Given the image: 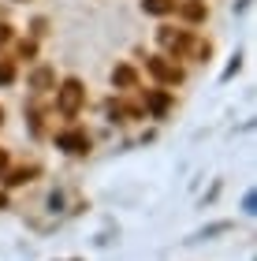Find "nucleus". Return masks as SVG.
Returning a JSON list of instances; mask_svg holds the SVG:
<instances>
[{
	"label": "nucleus",
	"mask_w": 257,
	"mask_h": 261,
	"mask_svg": "<svg viewBox=\"0 0 257 261\" xmlns=\"http://www.w3.org/2000/svg\"><path fill=\"white\" fill-rule=\"evenodd\" d=\"M142 8L149 15H172L175 11V0H142Z\"/></svg>",
	"instance_id": "1a4fd4ad"
},
{
	"label": "nucleus",
	"mask_w": 257,
	"mask_h": 261,
	"mask_svg": "<svg viewBox=\"0 0 257 261\" xmlns=\"http://www.w3.org/2000/svg\"><path fill=\"white\" fill-rule=\"evenodd\" d=\"M179 8V15L186 19V22H202L205 15H209V8L202 4V0H186V4H175Z\"/></svg>",
	"instance_id": "39448f33"
},
{
	"label": "nucleus",
	"mask_w": 257,
	"mask_h": 261,
	"mask_svg": "<svg viewBox=\"0 0 257 261\" xmlns=\"http://www.w3.org/2000/svg\"><path fill=\"white\" fill-rule=\"evenodd\" d=\"M19 56H34V41H22L19 45Z\"/></svg>",
	"instance_id": "ddd939ff"
},
{
	"label": "nucleus",
	"mask_w": 257,
	"mask_h": 261,
	"mask_svg": "<svg viewBox=\"0 0 257 261\" xmlns=\"http://www.w3.org/2000/svg\"><path fill=\"white\" fill-rule=\"evenodd\" d=\"M0 123H4V109H0Z\"/></svg>",
	"instance_id": "dca6fc26"
},
{
	"label": "nucleus",
	"mask_w": 257,
	"mask_h": 261,
	"mask_svg": "<svg viewBox=\"0 0 257 261\" xmlns=\"http://www.w3.org/2000/svg\"><path fill=\"white\" fill-rule=\"evenodd\" d=\"M224 231H231V220H216V224H209V228H202L194 235L190 243H202V239H213V235H224Z\"/></svg>",
	"instance_id": "6e6552de"
},
{
	"label": "nucleus",
	"mask_w": 257,
	"mask_h": 261,
	"mask_svg": "<svg viewBox=\"0 0 257 261\" xmlns=\"http://www.w3.org/2000/svg\"><path fill=\"white\" fill-rule=\"evenodd\" d=\"M11 41V27H0V45H8Z\"/></svg>",
	"instance_id": "4468645a"
},
{
	"label": "nucleus",
	"mask_w": 257,
	"mask_h": 261,
	"mask_svg": "<svg viewBox=\"0 0 257 261\" xmlns=\"http://www.w3.org/2000/svg\"><path fill=\"white\" fill-rule=\"evenodd\" d=\"M112 82L131 90V86H134V71H131V67H116V71H112Z\"/></svg>",
	"instance_id": "9d476101"
},
{
	"label": "nucleus",
	"mask_w": 257,
	"mask_h": 261,
	"mask_svg": "<svg viewBox=\"0 0 257 261\" xmlns=\"http://www.w3.org/2000/svg\"><path fill=\"white\" fill-rule=\"evenodd\" d=\"M8 168V149H0V172Z\"/></svg>",
	"instance_id": "2eb2a0df"
},
{
	"label": "nucleus",
	"mask_w": 257,
	"mask_h": 261,
	"mask_svg": "<svg viewBox=\"0 0 257 261\" xmlns=\"http://www.w3.org/2000/svg\"><path fill=\"white\" fill-rule=\"evenodd\" d=\"M146 67H149V75H153L157 82H168V86H175V82L183 79V71L175 64H168V56H149Z\"/></svg>",
	"instance_id": "7ed1b4c3"
},
{
	"label": "nucleus",
	"mask_w": 257,
	"mask_h": 261,
	"mask_svg": "<svg viewBox=\"0 0 257 261\" xmlns=\"http://www.w3.org/2000/svg\"><path fill=\"white\" fill-rule=\"evenodd\" d=\"M34 175H38V164H26V168H11L4 183H8V187H22V183H30Z\"/></svg>",
	"instance_id": "0eeeda50"
},
{
	"label": "nucleus",
	"mask_w": 257,
	"mask_h": 261,
	"mask_svg": "<svg viewBox=\"0 0 257 261\" xmlns=\"http://www.w3.org/2000/svg\"><path fill=\"white\" fill-rule=\"evenodd\" d=\"M56 146L67 149V153H75V157H82V153H90V135H86L82 127L60 130V135H56Z\"/></svg>",
	"instance_id": "f03ea898"
},
{
	"label": "nucleus",
	"mask_w": 257,
	"mask_h": 261,
	"mask_svg": "<svg viewBox=\"0 0 257 261\" xmlns=\"http://www.w3.org/2000/svg\"><path fill=\"white\" fill-rule=\"evenodd\" d=\"M149 109H153V112H164V109H168V93H153V97H149Z\"/></svg>",
	"instance_id": "9b49d317"
},
{
	"label": "nucleus",
	"mask_w": 257,
	"mask_h": 261,
	"mask_svg": "<svg viewBox=\"0 0 257 261\" xmlns=\"http://www.w3.org/2000/svg\"><path fill=\"white\" fill-rule=\"evenodd\" d=\"M15 79V64L11 60H0V82H11Z\"/></svg>",
	"instance_id": "f8f14e48"
},
{
	"label": "nucleus",
	"mask_w": 257,
	"mask_h": 261,
	"mask_svg": "<svg viewBox=\"0 0 257 261\" xmlns=\"http://www.w3.org/2000/svg\"><path fill=\"white\" fill-rule=\"evenodd\" d=\"M157 38H160V45H164L168 53H175V56H183L186 49H190V41H194L190 30H172V27H160Z\"/></svg>",
	"instance_id": "20e7f679"
},
{
	"label": "nucleus",
	"mask_w": 257,
	"mask_h": 261,
	"mask_svg": "<svg viewBox=\"0 0 257 261\" xmlns=\"http://www.w3.org/2000/svg\"><path fill=\"white\" fill-rule=\"evenodd\" d=\"M30 86L38 90V93H45V90H56V75H52L49 67H38V71L30 75Z\"/></svg>",
	"instance_id": "423d86ee"
},
{
	"label": "nucleus",
	"mask_w": 257,
	"mask_h": 261,
	"mask_svg": "<svg viewBox=\"0 0 257 261\" xmlns=\"http://www.w3.org/2000/svg\"><path fill=\"white\" fill-rule=\"evenodd\" d=\"M86 105V90L78 79H64L60 86H56V109H60L64 116H78Z\"/></svg>",
	"instance_id": "f257e3e1"
}]
</instances>
